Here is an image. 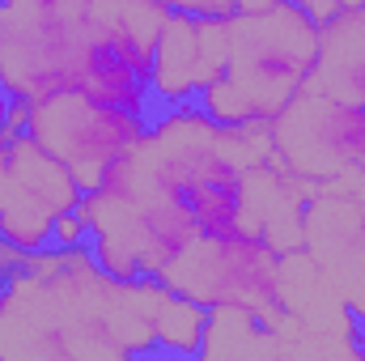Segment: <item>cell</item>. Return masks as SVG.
Segmentation results:
<instances>
[{"label": "cell", "mask_w": 365, "mask_h": 361, "mask_svg": "<svg viewBox=\"0 0 365 361\" xmlns=\"http://www.w3.org/2000/svg\"><path fill=\"white\" fill-rule=\"evenodd\" d=\"M323 21L302 4L276 0L272 9L225 21V60L191 106L234 128H268L276 115L314 86Z\"/></svg>", "instance_id": "6da1fadb"}, {"label": "cell", "mask_w": 365, "mask_h": 361, "mask_svg": "<svg viewBox=\"0 0 365 361\" xmlns=\"http://www.w3.org/2000/svg\"><path fill=\"white\" fill-rule=\"evenodd\" d=\"M98 0H0V81L26 106L77 93Z\"/></svg>", "instance_id": "7a4b0ae2"}, {"label": "cell", "mask_w": 365, "mask_h": 361, "mask_svg": "<svg viewBox=\"0 0 365 361\" xmlns=\"http://www.w3.org/2000/svg\"><path fill=\"white\" fill-rule=\"evenodd\" d=\"M280 255L284 251H276L259 230L200 234L195 247L162 276V285L195 298L208 310L234 306V310H255L264 319L284 306Z\"/></svg>", "instance_id": "3957f363"}, {"label": "cell", "mask_w": 365, "mask_h": 361, "mask_svg": "<svg viewBox=\"0 0 365 361\" xmlns=\"http://www.w3.org/2000/svg\"><path fill=\"white\" fill-rule=\"evenodd\" d=\"M276 162L297 179H344L365 171V106L310 90L268 123Z\"/></svg>", "instance_id": "277c9868"}, {"label": "cell", "mask_w": 365, "mask_h": 361, "mask_svg": "<svg viewBox=\"0 0 365 361\" xmlns=\"http://www.w3.org/2000/svg\"><path fill=\"white\" fill-rule=\"evenodd\" d=\"M149 123L153 119L90 102L86 93H60V98L30 106L26 136H34L51 158H60L73 171V179L90 191L115 158L132 153L145 141Z\"/></svg>", "instance_id": "5b68a950"}, {"label": "cell", "mask_w": 365, "mask_h": 361, "mask_svg": "<svg viewBox=\"0 0 365 361\" xmlns=\"http://www.w3.org/2000/svg\"><path fill=\"white\" fill-rule=\"evenodd\" d=\"M225 60V21H204L187 13H166L158 34V64H153V93L158 106H187L217 77Z\"/></svg>", "instance_id": "8992f818"}, {"label": "cell", "mask_w": 365, "mask_h": 361, "mask_svg": "<svg viewBox=\"0 0 365 361\" xmlns=\"http://www.w3.org/2000/svg\"><path fill=\"white\" fill-rule=\"evenodd\" d=\"M314 90L365 106V4L323 21Z\"/></svg>", "instance_id": "52a82bcc"}, {"label": "cell", "mask_w": 365, "mask_h": 361, "mask_svg": "<svg viewBox=\"0 0 365 361\" xmlns=\"http://www.w3.org/2000/svg\"><path fill=\"white\" fill-rule=\"evenodd\" d=\"M204 340H208V306L166 285L153 306V353L191 357V353H204Z\"/></svg>", "instance_id": "ba28073f"}, {"label": "cell", "mask_w": 365, "mask_h": 361, "mask_svg": "<svg viewBox=\"0 0 365 361\" xmlns=\"http://www.w3.org/2000/svg\"><path fill=\"white\" fill-rule=\"evenodd\" d=\"M170 13H187V17H204V21H234L259 9H272L276 0H162Z\"/></svg>", "instance_id": "9c48e42d"}, {"label": "cell", "mask_w": 365, "mask_h": 361, "mask_svg": "<svg viewBox=\"0 0 365 361\" xmlns=\"http://www.w3.org/2000/svg\"><path fill=\"white\" fill-rule=\"evenodd\" d=\"M9 111H13V93L4 90V81H0V132H4V123H9Z\"/></svg>", "instance_id": "30bf717a"}]
</instances>
